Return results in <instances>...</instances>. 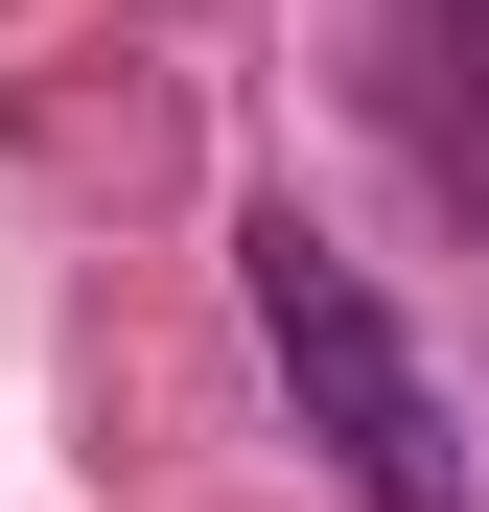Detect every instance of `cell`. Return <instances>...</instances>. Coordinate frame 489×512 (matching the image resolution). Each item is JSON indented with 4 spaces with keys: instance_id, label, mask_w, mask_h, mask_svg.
Instances as JSON below:
<instances>
[{
    "instance_id": "obj_2",
    "label": "cell",
    "mask_w": 489,
    "mask_h": 512,
    "mask_svg": "<svg viewBox=\"0 0 489 512\" xmlns=\"http://www.w3.org/2000/svg\"><path fill=\"white\" fill-rule=\"evenodd\" d=\"M420 70H489V0H420Z\"/></svg>"
},
{
    "instance_id": "obj_1",
    "label": "cell",
    "mask_w": 489,
    "mask_h": 512,
    "mask_svg": "<svg viewBox=\"0 0 489 512\" xmlns=\"http://www.w3.org/2000/svg\"><path fill=\"white\" fill-rule=\"evenodd\" d=\"M233 280H257V350H280V396H303V443L350 466L373 512H466V443H443V373L396 350V303L326 256L303 210H257L233 233Z\"/></svg>"
}]
</instances>
